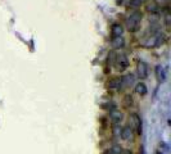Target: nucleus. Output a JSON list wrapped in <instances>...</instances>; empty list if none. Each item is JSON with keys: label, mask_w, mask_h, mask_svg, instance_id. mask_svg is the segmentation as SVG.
<instances>
[{"label": "nucleus", "mask_w": 171, "mask_h": 154, "mask_svg": "<svg viewBox=\"0 0 171 154\" xmlns=\"http://www.w3.org/2000/svg\"><path fill=\"white\" fill-rule=\"evenodd\" d=\"M99 123H100V128H102V131H106L108 126H109V121L106 118V117H100L99 118Z\"/></svg>", "instance_id": "f8f14e48"}, {"label": "nucleus", "mask_w": 171, "mask_h": 154, "mask_svg": "<svg viewBox=\"0 0 171 154\" xmlns=\"http://www.w3.org/2000/svg\"><path fill=\"white\" fill-rule=\"evenodd\" d=\"M135 92L138 94L139 96H145L148 92V89H147V85L144 82H138L135 83Z\"/></svg>", "instance_id": "1a4fd4ad"}, {"label": "nucleus", "mask_w": 171, "mask_h": 154, "mask_svg": "<svg viewBox=\"0 0 171 154\" xmlns=\"http://www.w3.org/2000/svg\"><path fill=\"white\" fill-rule=\"evenodd\" d=\"M122 103H124V107H125L126 109H130V108L133 107V104H134V99H133L131 95H129V94H127V95H125Z\"/></svg>", "instance_id": "9b49d317"}, {"label": "nucleus", "mask_w": 171, "mask_h": 154, "mask_svg": "<svg viewBox=\"0 0 171 154\" xmlns=\"http://www.w3.org/2000/svg\"><path fill=\"white\" fill-rule=\"evenodd\" d=\"M102 108H103L104 110H107L109 114L117 112V104L115 101H112V100H108V101L103 103V104H102Z\"/></svg>", "instance_id": "0eeeda50"}, {"label": "nucleus", "mask_w": 171, "mask_h": 154, "mask_svg": "<svg viewBox=\"0 0 171 154\" xmlns=\"http://www.w3.org/2000/svg\"><path fill=\"white\" fill-rule=\"evenodd\" d=\"M143 2H144V0H130V6H133V8H138Z\"/></svg>", "instance_id": "4468645a"}, {"label": "nucleus", "mask_w": 171, "mask_h": 154, "mask_svg": "<svg viewBox=\"0 0 171 154\" xmlns=\"http://www.w3.org/2000/svg\"><path fill=\"white\" fill-rule=\"evenodd\" d=\"M156 154H164V153H162L161 150H157V152H156Z\"/></svg>", "instance_id": "2eb2a0df"}, {"label": "nucleus", "mask_w": 171, "mask_h": 154, "mask_svg": "<svg viewBox=\"0 0 171 154\" xmlns=\"http://www.w3.org/2000/svg\"><path fill=\"white\" fill-rule=\"evenodd\" d=\"M122 117H124L122 113H120L118 110L111 114V122H112V126H118L122 121Z\"/></svg>", "instance_id": "9d476101"}, {"label": "nucleus", "mask_w": 171, "mask_h": 154, "mask_svg": "<svg viewBox=\"0 0 171 154\" xmlns=\"http://www.w3.org/2000/svg\"><path fill=\"white\" fill-rule=\"evenodd\" d=\"M148 75H149V67H148V64L145 63V62H143V61H140L138 63V76H139V79L145 80L148 77Z\"/></svg>", "instance_id": "423d86ee"}, {"label": "nucleus", "mask_w": 171, "mask_h": 154, "mask_svg": "<svg viewBox=\"0 0 171 154\" xmlns=\"http://www.w3.org/2000/svg\"><path fill=\"white\" fill-rule=\"evenodd\" d=\"M112 44L115 45V48H122V45H124V39L122 37H118L116 40H112Z\"/></svg>", "instance_id": "ddd939ff"}, {"label": "nucleus", "mask_w": 171, "mask_h": 154, "mask_svg": "<svg viewBox=\"0 0 171 154\" xmlns=\"http://www.w3.org/2000/svg\"><path fill=\"white\" fill-rule=\"evenodd\" d=\"M120 138L126 143H130L134 140V130L130 123H126L121 130H120Z\"/></svg>", "instance_id": "7ed1b4c3"}, {"label": "nucleus", "mask_w": 171, "mask_h": 154, "mask_svg": "<svg viewBox=\"0 0 171 154\" xmlns=\"http://www.w3.org/2000/svg\"><path fill=\"white\" fill-rule=\"evenodd\" d=\"M122 33H124V28L120 23H113L112 26H111V39L112 40L122 37Z\"/></svg>", "instance_id": "39448f33"}, {"label": "nucleus", "mask_w": 171, "mask_h": 154, "mask_svg": "<svg viewBox=\"0 0 171 154\" xmlns=\"http://www.w3.org/2000/svg\"><path fill=\"white\" fill-rule=\"evenodd\" d=\"M115 66H116V70L118 72L126 71L127 68H129V66H130L127 54L126 53H117L116 54V59H115Z\"/></svg>", "instance_id": "f03ea898"}, {"label": "nucleus", "mask_w": 171, "mask_h": 154, "mask_svg": "<svg viewBox=\"0 0 171 154\" xmlns=\"http://www.w3.org/2000/svg\"><path fill=\"white\" fill-rule=\"evenodd\" d=\"M140 22H142V13L140 11H134L130 13V15L126 18V27L130 32H136L140 28Z\"/></svg>", "instance_id": "f257e3e1"}, {"label": "nucleus", "mask_w": 171, "mask_h": 154, "mask_svg": "<svg viewBox=\"0 0 171 154\" xmlns=\"http://www.w3.org/2000/svg\"><path fill=\"white\" fill-rule=\"evenodd\" d=\"M155 73H156V77H157V81L158 82H164L166 80V72H165V68L162 66H156L155 68Z\"/></svg>", "instance_id": "6e6552de"}, {"label": "nucleus", "mask_w": 171, "mask_h": 154, "mask_svg": "<svg viewBox=\"0 0 171 154\" xmlns=\"http://www.w3.org/2000/svg\"><path fill=\"white\" fill-rule=\"evenodd\" d=\"M131 119H133V130L136 132V135H142L143 132V122H142V117L139 113H131Z\"/></svg>", "instance_id": "20e7f679"}]
</instances>
